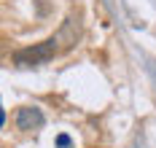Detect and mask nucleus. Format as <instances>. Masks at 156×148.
<instances>
[{
  "instance_id": "1",
  "label": "nucleus",
  "mask_w": 156,
  "mask_h": 148,
  "mask_svg": "<svg viewBox=\"0 0 156 148\" xmlns=\"http://www.w3.org/2000/svg\"><path fill=\"white\" fill-rule=\"evenodd\" d=\"M59 38H48L43 43H35V46H27V49H19L14 54V65L19 67H35V65H46L48 59L59 51Z\"/></svg>"
},
{
  "instance_id": "2",
  "label": "nucleus",
  "mask_w": 156,
  "mask_h": 148,
  "mask_svg": "<svg viewBox=\"0 0 156 148\" xmlns=\"http://www.w3.org/2000/svg\"><path fill=\"white\" fill-rule=\"evenodd\" d=\"M43 113H41V108H32V105H27V108H19V113H16V127L24 132H32V129H41L43 127Z\"/></svg>"
},
{
  "instance_id": "3",
  "label": "nucleus",
  "mask_w": 156,
  "mask_h": 148,
  "mask_svg": "<svg viewBox=\"0 0 156 148\" xmlns=\"http://www.w3.org/2000/svg\"><path fill=\"white\" fill-rule=\"evenodd\" d=\"M57 38H59V43H62V41H67V46H73V43H76V38H78V19H67V22H65V27H62V33L57 35Z\"/></svg>"
},
{
  "instance_id": "4",
  "label": "nucleus",
  "mask_w": 156,
  "mask_h": 148,
  "mask_svg": "<svg viewBox=\"0 0 156 148\" xmlns=\"http://www.w3.org/2000/svg\"><path fill=\"white\" fill-rule=\"evenodd\" d=\"M57 143H59V148H67V146H70V140H67V135H59V140H57Z\"/></svg>"
}]
</instances>
